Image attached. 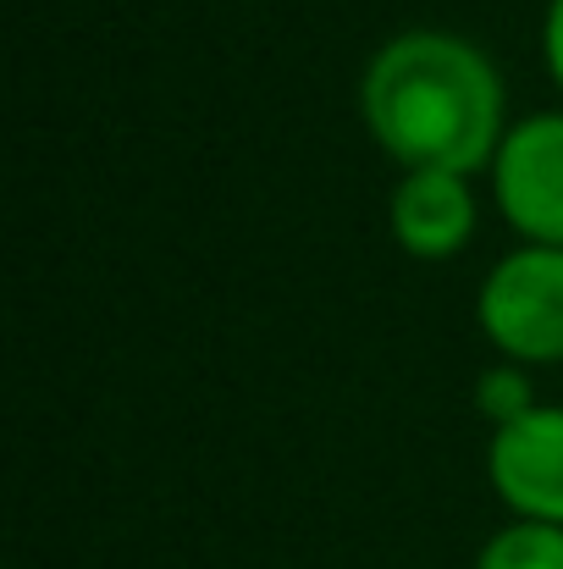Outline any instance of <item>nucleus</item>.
<instances>
[{"label":"nucleus","mask_w":563,"mask_h":569,"mask_svg":"<svg viewBox=\"0 0 563 569\" xmlns=\"http://www.w3.org/2000/svg\"><path fill=\"white\" fill-rule=\"evenodd\" d=\"M392 243L409 260H453L470 249L481 227V193L475 178L459 172H398V189L386 199Z\"/></svg>","instance_id":"39448f33"},{"label":"nucleus","mask_w":563,"mask_h":569,"mask_svg":"<svg viewBox=\"0 0 563 569\" xmlns=\"http://www.w3.org/2000/svg\"><path fill=\"white\" fill-rule=\"evenodd\" d=\"M542 398H536V377H531V366H520V360H497V366H486L481 377H475V409H481V420H492V431L497 426H514L520 415H531Z\"/></svg>","instance_id":"0eeeda50"},{"label":"nucleus","mask_w":563,"mask_h":569,"mask_svg":"<svg viewBox=\"0 0 563 569\" xmlns=\"http://www.w3.org/2000/svg\"><path fill=\"white\" fill-rule=\"evenodd\" d=\"M481 338L520 366H563V249L520 243L509 249L475 293Z\"/></svg>","instance_id":"f03ea898"},{"label":"nucleus","mask_w":563,"mask_h":569,"mask_svg":"<svg viewBox=\"0 0 563 569\" xmlns=\"http://www.w3.org/2000/svg\"><path fill=\"white\" fill-rule=\"evenodd\" d=\"M360 117L375 150L398 172H459L492 167L509 133V89L497 61L448 28H403L360 72Z\"/></svg>","instance_id":"f257e3e1"},{"label":"nucleus","mask_w":563,"mask_h":569,"mask_svg":"<svg viewBox=\"0 0 563 569\" xmlns=\"http://www.w3.org/2000/svg\"><path fill=\"white\" fill-rule=\"evenodd\" d=\"M486 183L520 243L563 249V111H531L509 122Z\"/></svg>","instance_id":"7ed1b4c3"},{"label":"nucleus","mask_w":563,"mask_h":569,"mask_svg":"<svg viewBox=\"0 0 563 569\" xmlns=\"http://www.w3.org/2000/svg\"><path fill=\"white\" fill-rule=\"evenodd\" d=\"M486 481L514 520L563 526V403H536L486 442Z\"/></svg>","instance_id":"20e7f679"},{"label":"nucleus","mask_w":563,"mask_h":569,"mask_svg":"<svg viewBox=\"0 0 563 569\" xmlns=\"http://www.w3.org/2000/svg\"><path fill=\"white\" fill-rule=\"evenodd\" d=\"M542 56H547V72L563 94V0H547V17H542Z\"/></svg>","instance_id":"6e6552de"},{"label":"nucleus","mask_w":563,"mask_h":569,"mask_svg":"<svg viewBox=\"0 0 563 569\" xmlns=\"http://www.w3.org/2000/svg\"><path fill=\"white\" fill-rule=\"evenodd\" d=\"M470 569H563V526L542 520H509L492 531Z\"/></svg>","instance_id":"423d86ee"}]
</instances>
